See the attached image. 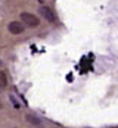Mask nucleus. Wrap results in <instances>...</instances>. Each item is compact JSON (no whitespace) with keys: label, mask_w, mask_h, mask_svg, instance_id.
<instances>
[{"label":"nucleus","mask_w":118,"mask_h":128,"mask_svg":"<svg viewBox=\"0 0 118 128\" xmlns=\"http://www.w3.org/2000/svg\"><path fill=\"white\" fill-rule=\"evenodd\" d=\"M21 21H22V24H25L28 28H37V26L40 25L39 16H36V15H33V13H28V12L21 13Z\"/></svg>","instance_id":"obj_1"},{"label":"nucleus","mask_w":118,"mask_h":128,"mask_svg":"<svg viewBox=\"0 0 118 128\" xmlns=\"http://www.w3.org/2000/svg\"><path fill=\"white\" fill-rule=\"evenodd\" d=\"M40 13H41V16H43L47 22H56V15H55V12H53L50 8L41 6V8H40Z\"/></svg>","instance_id":"obj_2"},{"label":"nucleus","mask_w":118,"mask_h":128,"mask_svg":"<svg viewBox=\"0 0 118 128\" xmlns=\"http://www.w3.org/2000/svg\"><path fill=\"white\" fill-rule=\"evenodd\" d=\"M8 30H9L11 34H21V32L24 31V25H22L21 22H18V21H12V22L8 25Z\"/></svg>","instance_id":"obj_3"},{"label":"nucleus","mask_w":118,"mask_h":128,"mask_svg":"<svg viewBox=\"0 0 118 128\" xmlns=\"http://www.w3.org/2000/svg\"><path fill=\"white\" fill-rule=\"evenodd\" d=\"M6 86H8V75L5 71H0V87L5 88Z\"/></svg>","instance_id":"obj_4"},{"label":"nucleus","mask_w":118,"mask_h":128,"mask_svg":"<svg viewBox=\"0 0 118 128\" xmlns=\"http://www.w3.org/2000/svg\"><path fill=\"white\" fill-rule=\"evenodd\" d=\"M27 119H28L31 124L37 125V127H40V125H41V122H40V121H39V119H37V118H36L34 115H27Z\"/></svg>","instance_id":"obj_5"},{"label":"nucleus","mask_w":118,"mask_h":128,"mask_svg":"<svg viewBox=\"0 0 118 128\" xmlns=\"http://www.w3.org/2000/svg\"><path fill=\"white\" fill-rule=\"evenodd\" d=\"M2 108H3V103H2V100H0V109H2Z\"/></svg>","instance_id":"obj_6"},{"label":"nucleus","mask_w":118,"mask_h":128,"mask_svg":"<svg viewBox=\"0 0 118 128\" xmlns=\"http://www.w3.org/2000/svg\"><path fill=\"white\" fill-rule=\"evenodd\" d=\"M2 65H3V62H2V59H0V66H2Z\"/></svg>","instance_id":"obj_7"}]
</instances>
